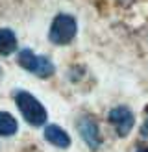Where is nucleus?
<instances>
[{
	"mask_svg": "<svg viewBox=\"0 0 148 152\" xmlns=\"http://www.w3.org/2000/svg\"><path fill=\"white\" fill-rule=\"evenodd\" d=\"M15 100H17L20 113L32 126H43L46 123V110L33 95L26 93V91H19L15 95Z\"/></svg>",
	"mask_w": 148,
	"mask_h": 152,
	"instance_id": "f257e3e1",
	"label": "nucleus"
},
{
	"mask_svg": "<svg viewBox=\"0 0 148 152\" xmlns=\"http://www.w3.org/2000/svg\"><path fill=\"white\" fill-rule=\"evenodd\" d=\"M76 35V19L72 15L59 13L50 26V41L54 45H67Z\"/></svg>",
	"mask_w": 148,
	"mask_h": 152,
	"instance_id": "f03ea898",
	"label": "nucleus"
},
{
	"mask_svg": "<svg viewBox=\"0 0 148 152\" xmlns=\"http://www.w3.org/2000/svg\"><path fill=\"white\" fill-rule=\"evenodd\" d=\"M19 63L22 69L41 76V78H48V76L54 74V65H52L50 59L43 56H35L30 48H24L19 52Z\"/></svg>",
	"mask_w": 148,
	"mask_h": 152,
	"instance_id": "7ed1b4c3",
	"label": "nucleus"
},
{
	"mask_svg": "<svg viewBox=\"0 0 148 152\" xmlns=\"http://www.w3.org/2000/svg\"><path fill=\"white\" fill-rule=\"evenodd\" d=\"M109 123L113 124L115 132L124 137V135H128L130 130L133 128V113L124 108V106H118V108H113L109 113Z\"/></svg>",
	"mask_w": 148,
	"mask_h": 152,
	"instance_id": "20e7f679",
	"label": "nucleus"
},
{
	"mask_svg": "<svg viewBox=\"0 0 148 152\" xmlns=\"http://www.w3.org/2000/svg\"><path fill=\"white\" fill-rule=\"evenodd\" d=\"M78 130H80V135L83 137V141H85L91 148H98V147H100L98 124L94 123L93 117H83V119H80Z\"/></svg>",
	"mask_w": 148,
	"mask_h": 152,
	"instance_id": "39448f33",
	"label": "nucleus"
},
{
	"mask_svg": "<svg viewBox=\"0 0 148 152\" xmlns=\"http://www.w3.org/2000/svg\"><path fill=\"white\" fill-rule=\"evenodd\" d=\"M44 137H46L48 143H52V145H56L59 148H67L70 145L69 134H67L65 130H61L59 126H56V124H48L46 128H44Z\"/></svg>",
	"mask_w": 148,
	"mask_h": 152,
	"instance_id": "423d86ee",
	"label": "nucleus"
},
{
	"mask_svg": "<svg viewBox=\"0 0 148 152\" xmlns=\"http://www.w3.org/2000/svg\"><path fill=\"white\" fill-rule=\"evenodd\" d=\"M15 50H17V37L11 30L2 28L0 30V54L9 56Z\"/></svg>",
	"mask_w": 148,
	"mask_h": 152,
	"instance_id": "0eeeda50",
	"label": "nucleus"
},
{
	"mask_svg": "<svg viewBox=\"0 0 148 152\" xmlns=\"http://www.w3.org/2000/svg\"><path fill=\"white\" fill-rule=\"evenodd\" d=\"M17 128L19 124L13 115H9L6 111H0V135H13L17 132Z\"/></svg>",
	"mask_w": 148,
	"mask_h": 152,
	"instance_id": "6e6552de",
	"label": "nucleus"
},
{
	"mask_svg": "<svg viewBox=\"0 0 148 152\" xmlns=\"http://www.w3.org/2000/svg\"><path fill=\"white\" fill-rule=\"evenodd\" d=\"M146 132H148V106H146V119H144V126H143V130H141V134L146 135Z\"/></svg>",
	"mask_w": 148,
	"mask_h": 152,
	"instance_id": "1a4fd4ad",
	"label": "nucleus"
},
{
	"mask_svg": "<svg viewBox=\"0 0 148 152\" xmlns=\"http://www.w3.org/2000/svg\"><path fill=\"white\" fill-rule=\"evenodd\" d=\"M137 152H148V147H143V148H139Z\"/></svg>",
	"mask_w": 148,
	"mask_h": 152,
	"instance_id": "9d476101",
	"label": "nucleus"
}]
</instances>
